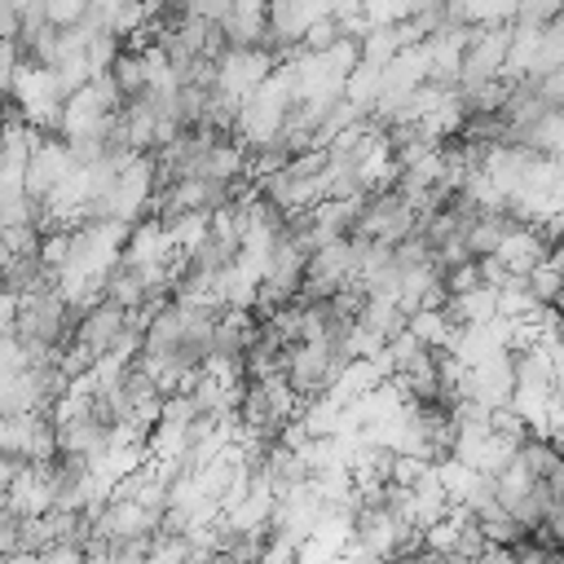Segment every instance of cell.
<instances>
[{
    "label": "cell",
    "instance_id": "cell-1",
    "mask_svg": "<svg viewBox=\"0 0 564 564\" xmlns=\"http://www.w3.org/2000/svg\"><path fill=\"white\" fill-rule=\"evenodd\" d=\"M278 66V53L269 44H225V53L216 57V88L247 101L251 88Z\"/></svg>",
    "mask_w": 564,
    "mask_h": 564
},
{
    "label": "cell",
    "instance_id": "cell-11",
    "mask_svg": "<svg viewBox=\"0 0 564 564\" xmlns=\"http://www.w3.org/2000/svg\"><path fill=\"white\" fill-rule=\"evenodd\" d=\"M88 9H93V0H48L44 18H48V26H75L88 18Z\"/></svg>",
    "mask_w": 564,
    "mask_h": 564
},
{
    "label": "cell",
    "instance_id": "cell-7",
    "mask_svg": "<svg viewBox=\"0 0 564 564\" xmlns=\"http://www.w3.org/2000/svg\"><path fill=\"white\" fill-rule=\"evenodd\" d=\"M405 326H410L427 348H449V339H454V330H458V322H454L445 308H414Z\"/></svg>",
    "mask_w": 564,
    "mask_h": 564
},
{
    "label": "cell",
    "instance_id": "cell-16",
    "mask_svg": "<svg viewBox=\"0 0 564 564\" xmlns=\"http://www.w3.org/2000/svg\"><path fill=\"white\" fill-rule=\"evenodd\" d=\"M163 4H172V0H163Z\"/></svg>",
    "mask_w": 564,
    "mask_h": 564
},
{
    "label": "cell",
    "instance_id": "cell-2",
    "mask_svg": "<svg viewBox=\"0 0 564 564\" xmlns=\"http://www.w3.org/2000/svg\"><path fill=\"white\" fill-rule=\"evenodd\" d=\"M507 48H511V22L471 26V40H467V53H463V70H458V88L502 75L507 70Z\"/></svg>",
    "mask_w": 564,
    "mask_h": 564
},
{
    "label": "cell",
    "instance_id": "cell-14",
    "mask_svg": "<svg viewBox=\"0 0 564 564\" xmlns=\"http://www.w3.org/2000/svg\"><path fill=\"white\" fill-rule=\"evenodd\" d=\"M18 35H22V13L9 0H0V40H18Z\"/></svg>",
    "mask_w": 564,
    "mask_h": 564
},
{
    "label": "cell",
    "instance_id": "cell-15",
    "mask_svg": "<svg viewBox=\"0 0 564 564\" xmlns=\"http://www.w3.org/2000/svg\"><path fill=\"white\" fill-rule=\"evenodd\" d=\"M4 286H9V282H4V269H0V291H4Z\"/></svg>",
    "mask_w": 564,
    "mask_h": 564
},
{
    "label": "cell",
    "instance_id": "cell-10",
    "mask_svg": "<svg viewBox=\"0 0 564 564\" xmlns=\"http://www.w3.org/2000/svg\"><path fill=\"white\" fill-rule=\"evenodd\" d=\"M339 35H344L339 18H335V13H322L317 22H308V31H304V40H300V44H304V48H313V53H322V48H330Z\"/></svg>",
    "mask_w": 564,
    "mask_h": 564
},
{
    "label": "cell",
    "instance_id": "cell-6",
    "mask_svg": "<svg viewBox=\"0 0 564 564\" xmlns=\"http://www.w3.org/2000/svg\"><path fill=\"white\" fill-rule=\"evenodd\" d=\"M445 313H449L458 326L489 322V317H498V286H471V291H458V295L445 300Z\"/></svg>",
    "mask_w": 564,
    "mask_h": 564
},
{
    "label": "cell",
    "instance_id": "cell-8",
    "mask_svg": "<svg viewBox=\"0 0 564 564\" xmlns=\"http://www.w3.org/2000/svg\"><path fill=\"white\" fill-rule=\"evenodd\" d=\"M436 480H441V489H445L454 502H463V498L471 494V485L480 480V471H476L471 463H463L458 454H445V458H436Z\"/></svg>",
    "mask_w": 564,
    "mask_h": 564
},
{
    "label": "cell",
    "instance_id": "cell-4",
    "mask_svg": "<svg viewBox=\"0 0 564 564\" xmlns=\"http://www.w3.org/2000/svg\"><path fill=\"white\" fill-rule=\"evenodd\" d=\"M123 335H128V308L115 304V300H97V304H93L88 313H79V322H75V339H79L84 348H93L97 357L110 352Z\"/></svg>",
    "mask_w": 564,
    "mask_h": 564
},
{
    "label": "cell",
    "instance_id": "cell-12",
    "mask_svg": "<svg viewBox=\"0 0 564 564\" xmlns=\"http://www.w3.org/2000/svg\"><path fill=\"white\" fill-rule=\"evenodd\" d=\"M18 66H22V44L18 40H0V93H9Z\"/></svg>",
    "mask_w": 564,
    "mask_h": 564
},
{
    "label": "cell",
    "instance_id": "cell-5",
    "mask_svg": "<svg viewBox=\"0 0 564 564\" xmlns=\"http://www.w3.org/2000/svg\"><path fill=\"white\" fill-rule=\"evenodd\" d=\"M494 256H498L511 273H529L538 260L551 256V242H546V234H542L538 225H511V229L502 234V242H498Z\"/></svg>",
    "mask_w": 564,
    "mask_h": 564
},
{
    "label": "cell",
    "instance_id": "cell-13",
    "mask_svg": "<svg viewBox=\"0 0 564 564\" xmlns=\"http://www.w3.org/2000/svg\"><path fill=\"white\" fill-rule=\"evenodd\" d=\"M18 308H22V291L4 286L0 291V330H13L18 326Z\"/></svg>",
    "mask_w": 564,
    "mask_h": 564
},
{
    "label": "cell",
    "instance_id": "cell-9",
    "mask_svg": "<svg viewBox=\"0 0 564 564\" xmlns=\"http://www.w3.org/2000/svg\"><path fill=\"white\" fill-rule=\"evenodd\" d=\"M524 282H529V291L538 295V304H555V295L564 291V264H560L555 256H546V260H538V264L524 273Z\"/></svg>",
    "mask_w": 564,
    "mask_h": 564
},
{
    "label": "cell",
    "instance_id": "cell-3",
    "mask_svg": "<svg viewBox=\"0 0 564 564\" xmlns=\"http://www.w3.org/2000/svg\"><path fill=\"white\" fill-rule=\"evenodd\" d=\"M516 392V348H502L476 366H467V397H476L480 405H507Z\"/></svg>",
    "mask_w": 564,
    "mask_h": 564
}]
</instances>
